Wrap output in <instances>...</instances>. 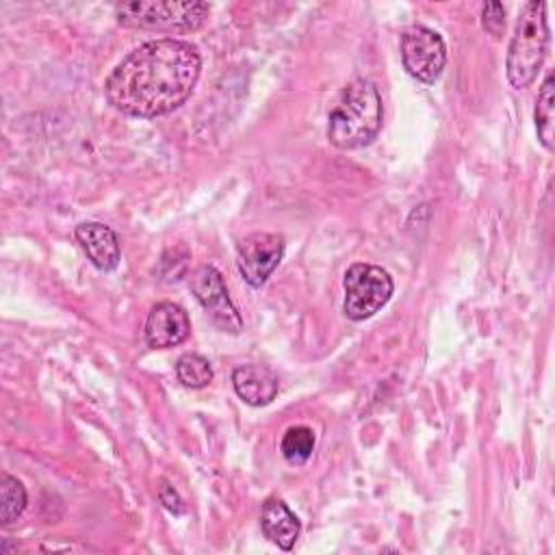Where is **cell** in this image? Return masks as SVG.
I'll return each mask as SVG.
<instances>
[{"label": "cell", "instance_id": "cell-1", "mask_svg": "<svg viewBox=\"0 0 555 555\" xmlns=\"http://www.w3.org/2000/svg\"><path fill=\"white\" fill-rule=\"evenodd\" d=\"M202 59L193 43L163 37L128 52L104 80L108 104L130 117H158L182 106L199 78Z\"/></svg>", "mask_w": 555, "mask_h": 555}, {"label": "cell", "instance_id": "cell-2", "mask_svg": "<svg viewBox=\"0 0 555 555\" xmlns=\"http://www.w3.org/2000/svg\"><path fill=\"white\" fill-rule=\"evenodd\" d=\"M382 98L373 80L353 78L343 87L327 113V139L338 150L371 143L382 128Z\"/></svg>", "mask_w": 555, "mask_h": 555}, {"label": "cell", "instance_id": "cell-3", "mask_svg": "<svg viewBox=\"0 0 555 555\" xmlns=\"http://www.w3.org/2000/svg\"><path fill=\"white\" fill-rule=\"evenodd\" d=\"M548 48L546 4L531 0L522 7L507 46V80L514 89L529 87L544 63Z\"/></svg>", "mask_w": 555, "mask_h": 555}, {"label": "cell", "instance_id": "cell-4", "mask_svg": "<svg viewBox=\"0 0 555 555\" xmlns=\"http://www.w3.org/2000/svg\"><path fill=\"white\" fill-rule=\"evenodd\" d=\"M210 13L206 2H156V0H134L115 7L117 22L130 28L189 33L197 30Z\"/></svg>", "mask_w": 555, "mask_h": 555}, {"label": "cell", "instance_id": "cell-5", "mask_svg": "<svg viewBox=\"0 0 555 555\" xmlns=\"http://www.w3.org/2000/svg\"><path fill=\"white\" fill-rule=\"evenodd\" d=\"M345 301L343 310L351 321H364L373 317L392 295V278L386 269L369 262H356L343 278Z\"/></svg>", "mask_w": 555, "mask_h": 555}, {"label": "cell", "instance_id": "cell-6", "mask_svg": "<svg viewBox=\"0 0 555 555\" xmlns=\"http://www.w3.org/2000/svg\"><path fill=\"white\" fill-rule=\"evenodd\" d=\"M401 61L412 78L425 85L436 82L447 63V48L442 37L421 24L405 28L401 35Z\"/></svg>", "mask_w": 555, "mask_h": 555}, {"label": "cell", "instance_id": "cell-7", "mask_svg": "<svg viewBox=\"0 0 555 555\" xmlns=\"http://www.w3.org/2000/svg\"><path fill=\"white\" fill-rule=\"evenodd\" d=\"M189 286L215 327L228 334H238L243 330V319L228 295L221 273L212 264L197 267L189 280Z\"/></svg>", "mask_w": 555, "mask_h": 555}, {"label": "cell", "instance_id": "cell-8", "mask_svg": "<svg viewBox=\"0 0 555 555\" xmlns=\"http://www.w3.org/2000/svg\"><path fill=\"white\" fill-rule=\"evenodd\" d=\"M284 256V236L273 232H254L238 243L236 249V267L243 280L260 288L267 278L275 271Z\"/></svg>", "mask_w": 555, "mask_h": 555}, {"label": "cell", "instance_id": "cell-9", "mask_svg": "<svg viewBox=\"0 0 555 555\" xmlns=\"http://www.w3.org/2000/svg\"><path fill=\"white\" fill-rule=\"evenodd\" d=\"M191 332L189 314L173 301H158L152 306L145 319V343L152 349H169L180 345Z\"/></svg>", "mask_w": 555, "mask_h": 555}, {"label": "cell", "instance_id": "cell-10", "mask_svg": "<svg viewBox=\"0 0 555 555\" xmlns=\"http://www.w3.org/2000/svg\"><path fill=\"white\" fill-rule=\"evenodd\" d=\"M74 234L93 267L100 271H113L119 264V241L108 225L100 221H85L76 225Z\"/></svg>", "mask_w": 555, "mask_h": 555}, {"label": "cell", "instance_id": "cell-11", "mask_svg": "<svg viewBox=\"0 0 555 555\" xmlns=\"http://www.w3.org/2000/svg\"><path fill=\"white\" fill-rule=\"evenodd\" d=\"M232 386L238 399L254 408L271 403L278 395V377L264 364L236 366L232 373Z\"/></svg>", "mask_w": 555, "mask_h": 555}, {"label": "cell", "instance_id": "cell-12", "mask_svg": "<svg viewBox=\"0 0 555 555\" xmlns=\"http://www.w3.org/2000/svg\"><path fill=\"white\" fill-rule=\"evenodd\" d=\"M260 527L264 538H269L282 551H291L299 538V518L288 509L282 499H267L260 507Z\"/></svg>", "mask_w": 555, "mask_h": 555}, {"label": "cell", "instance_id": "cell-13", "mask_svg": "<svg viewBox=\"0 0 555 555\" xmlns=\"http://www.w3.org/2000/svg\"><path fill=\"white\" fill-rule=\"evenodd\" d=\"M535 130L540 143L553 152L555 147V80L553 74H546L538 100H535Z\"/></svg>", "mask_w": 555, "mask_h": 555}, {"label": "cell", "instance_id": "cell-14", "mask_svg": "<svg viewBox=\"0 0 555 555\" xmlns=\"http://www.w3.org/2000/svg\"><path fill=\"white\" fill-rule=\"evenodd\" d=\"M176 375H178V382L186 388H204L212 379V366L204 356L189 351L178 358Z\"/></svg>", "mask_w": 555, "mask_h": 555}, {"label": "cell", "instance_id": "cell-15", "mask_svg": "<svg viewBox=\"0 0 555 555\" xmlns=\"http://www.w3.org/2000/svg\"><path fill=\"white\" fill-rule=\"evenodd\" d=\"M280 451H282L286 462L304 464L312 455V451H314V431L310 427H306V425L288 427L286 434L282 436Z\"/></svg>", "mask_w": 555, "mask_h": 555}, {"label": "cell", "instance_id": "cell-16", "mask_svg": "<svg viewBox=\"0 0 555 555\" xmlns=\"http://www.w3.org/2000/svg\"><path fill=\"white\" fill-rule=\"evenodd\" d=\"M26 507V490L22 481H17L11 475L0 477V522L11 525L20 518V514Z\"/></svg>", "mask_w": 555, "mask_h": 555}, {"label": "cell", "instance_id": "cell-17", "mask_svg": "<svg viewBox=\"0 0 555 555\" xmlns=\"http://www.w3.org/2000/svg\"><path fill=\"white\" fill-rule=\"evenodd\" d=\"M481 24L483 28L494 35L501 37V30L505 28V9L501 2H488L481 7Z\"/></svg>", "mask_w": 555, "mask_h": 555}, {"label": "cell", "instance_id": "cell-18", "mask_svg": "<svg viewBox=\"0 0 555 555\" xmlns=\"http://www.w3.org/2000/svg\"><path fill=\"white\" fill-rule=\"evenodd\" d=\"M158 499H160V503H163L171 514H182V512H184L182 499L178 496V492H176L171 486L163 483V486L158 488Z\"/></svg>", "mask_w": 555, "mask_h": 555}]
</instances>
